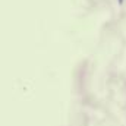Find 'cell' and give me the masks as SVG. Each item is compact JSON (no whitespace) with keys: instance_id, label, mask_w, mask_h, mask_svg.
I'll return each instance as SVG.
<instances>
[{"instance_id":"cell-1","label":"cell","mask_w":126,"mask_h":126,"mask_svg":"<svg viewBox=\"0 0 126 126\" xmlns=\"http://www.w3.org/2000/svg\"><path fill=\"white\" fill-rule=\"evenodd\" d=\"M119 3H123V0H119Z\"/></svg>"}]
</instances>
